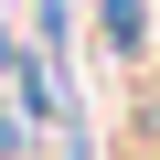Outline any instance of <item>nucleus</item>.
Masks as SVG:
<instances>
[]
</instances>
